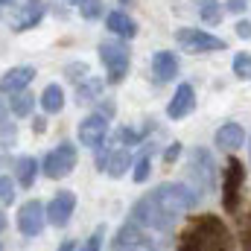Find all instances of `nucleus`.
<instances>
[{
    "label": "nucleus",
    "mask_w": 251,
    "mask_h": 251,
    "mask_svg": "<svg viewBox=\"0 0 251 251\" xmlns=\"http://www.w3.org/2000/svg\"><path fill=\"white\" fill-rule=\"evenodd\" d=\"M100 94H102V79L88 76V79H82L76 85V102H94Z\"/></svg>",
    "instance_id": "21"
},
{
    "label": "nucleus",
    "mask_w": 251,
    "mask_h": 251,
    "mask_svg": "<svg viewBox=\"0 0 251 251\" xmlns=\"http://www.w3.org/2000/svg\"><path fill=\"white\" fill-rule=\"evenodd\" d=\"M76 167V146L73 143H59L53 152H47L44 164H41V173L47 178H64L70 176Z\"/></svg>",
    "instance_id": "4"
},
{
    "label": "nucleus",
    "mask_w": 251,
    "mask_h": 251,
    "mask_svg": "<svg viewBox=\"0 0 251 251\" xmlns=\"http://www.w3.org/2000/svg\"><path fill=\"white\" fill-rule=\"evenodd\" d=\"M149 196L155 199V204H158L170 219H178L181 213L193 210L196 201H199L196 190L187 187V184H161L158 190H152Z\"/></svg>",
    "instance_id": "1"
},
{
    "label": "nucleus",
    "mask_w": 251,
    "mask_h": 251,
    "mask_svg": "<svg viewBox=\"0 0 251 251\" xmlns=\"http://www.w3.org/2000/svg\"><path fill=\"white\" fill-rule=\"evenodd\" d=\"M70 3H82V0H70Z\"/></svg>",
    "instance_id": "40"
},
{
    "label": "nucleus",
    "mask_w": 251,
    "mask_h": 251,
    "mask_svg": "<svg viewBox=\"0 0 251 251\" xmlns=\"http://www.w3.org/2000/svg\"><path fill=\"white\" fill-rule=\"evenodd\" d=\"M3 228H6V216L0 213V231H3Z\"/></svg>",
    "instance_id": "37"
},
{
    "label": "nucleus",
    "mask_w": 251,
    "mask_h": 251,
    "mask_svg": "<svg viewBox=\"0 0 251 251\" xmlns=\"http://www.w3.org/2000/svg\"><path fill=\"white\" fill-rule=\"evenodd\" d=\"M120 3H134V0H120Z\"/></svg>",
    "instance_id": "39"
},
{
    "label": "nucleus",
    "mask_w": 251,
    "mask_h": 251,
    "mask_svg": "<svg viewBox=\"0 0 251 251\" xmlns=\"http://www.w3.org/2000/svg\"><path fill=\"white\" fill-rule=\"evenodd\" d=\"M114 251H158V249L137 222H126L114 237Z\"/></svg>",
    "instance_id": "5"
},
{
    "label": "nucleus",
    "mask_w": 251,
    "mask_h": 251,
    "mask_svg": "<svg viewBox=\"0 0 251 251\" xmlns=\"http://www.w3.org/2000/svg\"><path fill=\"white\" fill-rule=\"evenodd\" d=\"M0 114H3V108H0Z\"/></svg>",
    "instance_id": "41"
},
{
    "label": "nucleus",
    "mask_w": 251,
    "mask_h": 251,
    "mask_svg": "<svg viewBox=\"0 0 251 251\" xmlns=\"http://www.w3.org/2000/svg\"><path fill=\"white\" fill-rule=\"evenodd\" d=\"M149 170H152V161H149V155H146V158H140V161L134 164V181H137V184L146 181V178H149Z\"/></svg>",
    "instance_id": "27"
},
{
    "label": "nucleus",
    "mask_w": 251,
    "mask_h": 251,
    "mask_svg": "<svg viewBox=\"0 0 251 251\" xmlns=\"http://www.w3.org/2000/svg\"><path fill=\"white\" fill-rule=\"evenodd\" d=\"M41 108H44L47 114H59L64 108V91L59 85H47V88H44V94H41Z\"/></svg>",
    "instance_id": "19"
},
{
    "label": "nucleus",
    "mask_w": 251,
    "mask_h": 251,
    "mask_svg": "<svg viewBox=\"0 0 251 251\" xmlns=\"http://www.w3.org/2000/svg\"><path fill=\"white\" fill-rule=\"evenodd\" d=\"M234 73L243 79V76H251V56L249 53H237L234 56Z\"/></svg>",
    "instance_id": "26"
},
{
    "label": "nucleus",
    "mask_w": 251,
    "mask_h": 251,
    "mask_svg": "<svg viewBox=\"0 0 251 251\" xmlns=\"http://www.w3.org/2000/svg\"><path fill=\"white\" fill-rule=\"evenodd\" d=\"M243 249L251 251V213L246 216V225H243Z\"/></svg>",
    "instance_id": "33"
},
{
    "label": "nucleus",
    "mask_w": 251,
    "mask_h": 251,
    "mask_svg": "<svg viewBox=\"0 0 251 251\" xmlns=\"http://www.w3.org/2000/svg\"><path fill=\"white\" fill-rule=\"evenodd\" d=\"M199 15H201V21H207V24L219 21V18H222L219 0H199Z\"/></svg>",
    "instance_id": "24"
},
{
    "label": "nucleus",
    "mask_w": 251,
    "mask_h": 251,
    "mask_svg": "<svg viewBox=\"0 0 251 251\" xmlns=\"http://www.w3.org/2000/svg\"><path fill=\"white\" fill-rule=\"evenodd\" d=\"M193 105H196V91H193V85L181 82V85L176 88L170 105H167V117H170V120H181V117H187L190 111H193Z\"/></svg>",
    "instance_id": "14"
},
{
    "label": "nucleus",
    "mask_w": 251,
    "mask_h": 251,
    "mask_svg": "<svg viewBox=\"0 0 251 251\" xmlns=\"http://www.w3.org/2000/svg\"><path fill=\"white\" fill-rule=\"evenodd\" d=\"M249 146H251V143H249Z\"/></svg>",
    "instance_id": "42"
},
{
    "label": "nucleus",
    "mask_w": 251,
    "mask_h": 251,
    "mask_svg": "<svg viewBox=\"0 0 251 251\" xmlns=\"http://www.w3.org/2000/svg\"><path fill=\"white\" fill-rule=\"evenodd\" d=\"M234 29H237V35H240V38H251V24H249V21H237V26H234Z\"/></svg>",
    "instance_id": "35"
},
{
    "label": "nucleus",
    "mask_w": 251,
    "mask_h": 251,
    "mask_svg": "<svg viewBox=\"0 0 251 251\" xmlns=\"http://www.w3.org/2000/svg\"><path fill=\"white\" fill-rule=\"evenodd\" d=\"M79 12H82L85 21H94V18L102 15V0H82L79 3Z\"/></svg>",
    "instance_id": "25"
},
{
    "label": "nucleus",
    "mask_w": 251,
    "mask_h": 251,
    "mask_svg": "<svg viewBox=\"0 0 251 251\" xmlns=\"http://www.w3.org/2000/svg\"><path fill=\"white\" fill-rule=\"evenodd\" d=\"M225 249H228V231L216 219H201L184 237V251H225Z\"/></svg>",
    "instance_id": "2"
},
{
    "label": "nucleus",
    "mask_w": 251,
    "mask_h": 251,
    "mask_svg": "<svg viewBox=\"0 0 251 251\" xmlns=\"http://www.w3.org/2000/svg\"><path fill=\"white\" fill-rule=\"evenodd\" d=\"M15 137H18V128H15L12 123L0 126V143H3V146H12V143H15Z\"/></svg>",
    "instance_id": "29"
},
{
    "label": "nucleus",
    "mask_w": 251,
    "mask_h": 251,
    "mask_svg": "<svg viewBox=\"0 0 251 251\" xmlns=\"http://www.w3.org/2000/svg\"><path fill=\"white\" fill-rule=\"evenodd\" d=\"M105 26L114 32V35H120V38H134L137 35V24L126 15V12H108V18H105Z\"/></svg>",
    "instance_id": "18"
},
{
    "label": "nucleus",
    "mask_w": 251,
    "mask_h": 251,
    "mask_svg": "<svg viewBox=\"0 0 251 251\" xmlns=\"http://www.w3.org/2000/svg\"><path fill=\"white\" fill-rule=\"evenodd\" d=\"M105 134H108V120L102 114H91L79 123V140L85 146H100L105 140Z\"/></svg>",
    "instance_id": "15"
},
{
    "label": "nucleus",
    "mask_w": 251,
    "mask_h": 251,
    "mask_svg": "<svg viewBox=\"0 0 251 251\" xmlns=\"http://www.w3.org/2000/svg\"><path fill=\"white\" fill-rule=\"evenodd\" d=\"M47 222V207L38 201V199H29L21 210H18V228L24 237H38L41 228Z\"/></svg>",
    "instance_id": "8"
},
{
    "label": "nucleus",
    "mask_w": 251,
    "mask_h": 251,
    "mask_svg": "<svg viewBox=\"0 0 251 251\" xmlns=\"http://www.w3.org/2000/svg\"><path fill=\"white\" fill-rule=\"evenodd\" d=\"M12 114H18V117L32 114V94H26V91L15 94V97H12Z\"/></svg>",
    "instance_id": "23"
},
{
    "label": "nucleus",
    "mask_w": 251,
    "mask_h": 251,
    "mask_svg": "<svg viewBox=\"0 0 251 251\" xmlns=\"http://www.w3.org/2000/svg\"><path fill=\"white\" fill-rule=\"evenodd\" d=\"M44 12H47V3H44V0H29V3H24V6L15 12V18H12V29H15V32H24V29L38 26L41 18H44Z\"/></svg>",
    "instance_id": "13"
},
{
    "label": "nucleus",
    "mask_w": 251,
    "mask_h": 251,
    "mask_svg": "<svg viewBox=\"0 0 251 251\" xmlns=\"http://www.w3.org/2000/svg\"><path fill=\"white\" fill-rule=\"evenodd\" d=\"M38 161L35 158H21V164H18V181H21V187H32V181H35V176H38Z\"/></svg>",
    "instance_id": "22"
},
{
    "label": "nucleus",
    "mask_w": 251,
    "mask_h": 251,
    "mask_svg": "<svg viewBox=\"0 0 251 251\" xmlns=\"http://www.w3.org/2000/svg\"><path fill=\"white\" fill-rule=\"evenodd\" d=\"M131 167V155L126 152V149H117V152H111L108 155V164H105V173L111 176V178H123L126 170Z\"/></svg>",
    "instance_id": "20"
},
{
    "label": "nucleus",
    "mask_w": 251,
    "mask_h": 251,
    "mask_svg": "<svg viewBox=\"0 0 251 251\" xmlns=\"http://www.w3.org/2000/svg\"><path fill=\"white\" fill-rule=\"evenodd\" d=\"M59 251H76V243H62V249Z\"/></svg>",
    "instance_id": "36"
},
{
    "label": "nucleus",
    "mask_w": 251,
    "mask_h": 251,
    "mask_svg": "<svg viewBox=\"0 0 251 251\" xmlns=\"http://www.w3.org/2000/svg\"><path fill=\"white\" fill-rule=\"evenodd\" d=\"M152 73H155L161 82L176 79V76H178V59H176V53H170V50L155 53V56H152Z\"/></svg>",
    "instance_id": "16"
},
{
    "label": "nucleus",
    "mask_w": 251,
    "mask_h": 251,
    "mask_svg": "<svg viewBox=\"0 0 251 251\" xmlns=\"http://www.w3.org/2000/svg\"><path fill=\"white\" fill-rule=\"evenodd\" d=\"M243 164L237 158L228 161V170H225V193H222V201H225V210H237V196H240V187H243Z\"/></svg>",
    "instance_id": "12"
},
{
    "label": "nucleus",
    "mask_w": 251,
    "mask_h": 251,
    "mask_svg": "<svg viewBox=\"0 0 251 251\" xmlns=\"http://www.w3.org/2000/svg\"><path fill=\"white\" fill-rule=\"evenodd\" d=\"M15 199V181L9 176H0V201H12Z\"/></svg>",
    "instance_id": "28"
},
{
    "label": "nucleus",
    "mask_w": 251,
    "mask_h": 251,
    "mask_svg": "<svg viewBox=\"0 0 251 251\" xmlns=\"http://www.w3.org/2000/svg\"><path fill=\"white\" fill-rule=\"evenodd\" d=\"M117 137L123 140L126 146H134V143H137V131H134V128H120V134H117Z\"/></svg>",
    "instance_id": "32"
},
{
    "label": "nucleus",
    "mask_w": 251,
    "mask_h": 251,
    "mask_svg": "<svg viewBox=\"0 0 251 251\" xmlns=\"http://www.w3.org/2000/svg\"><path fill=\"white\" fill-rule=\"evenodd\" d=\"M190 178H193L196 187L213 190L216 167H213V158H210L207 149H193V155H190Z\"/></svg>",
    "instance_id": "7"
},
{
    "label": "nucleus",
    "mask_w": 251,
    "mask_h": 251,
    "mask_svg": "<svg viewBox=\"0 0 251 251\" xmlns=\"http://www.w3.org/2000/svg\"><path fill=\"white\" fill-rule=\"evenodd\" d=\"M102 249V228H97L91 237H88V243L82 246V251H100Z\"/></svg>",
    "instance_id": "30"
},
{
    "label": "nucleus",
    "mask_w": 251,
    "mask_h": 251,
    "mask_svg": "<svg viewBox=\"0 0 251 251\" xmlns=\"http://www.w3.org/2000/svg\"><path fill=\"white\" fill-rule=\"evenodd\" d=\"M131 222L146 225V228H158V231H170L176 219H170V216L155 204L152 196H143V199H137L134 207H131Z\"/></svg>",
    "instance_id": "3"
},
{
    "label": "nucleus",
    "mask_w": 251,
    "mask_h": 251,
    "mask_svg": "<svg viewBox=\"0 0 251 251\" xmlns=\"http://www.w3.org/2000/svg\"><path fill=\"white\" fill-rule=\"evenodd\" d=\"M9 3H12V0H0V6H9Z\"/></svg>",
    "instance_id": "38"
},
{
    "label": "nucleus",
    "mask_w": 251,
    "mask_h": 251,
    "mask_svg": "<svg viewBox=\"0 0 251 251\" xmlns=\"http://www.w3.org/2000/svg\"><path fill=\"white\" fill-rule=\"evenodd\" d=\"M67 76L70 79H76V82H82V79H88V64L79 62V64H70L67 67Z\"/></svg>",
    "instance_id": "31"
},
{
    "label": "nucleus",
    "mask_w": 251,
    "mask_h": 251,
    "mask_svg": "<svg viewBox=\"0 0 251 251\" xmlns=\"http://www.w3.org/2000/svg\"><path fill=\"white\" fill-rule=\"evenodd\" d=\"M243 140H246V131H243V126L240 123H225V126L216 128V143H219L222 149H228V152L240 149Z\"/></svg>",
    "instance_id": "17"
},
{
    "label": "nucleus",
    "mask_w": 251,
    "mask_h": 251,
    "mask_svg": "<svg viewBox=\"0 0 251 251\" xmlns=\"http://www.w3.org/2000/svg\"><path fill=\"white\" fill-rule=\"evenodd\" d=\"M32 79H35V67H29V64L12 67L9 73H3V76H0V94H6V97H15V94L26 91V85H29Z\"/></svg>",
    "instance_id": "11"
},
{
    "label": "nucleus",
    "mask_w": 251,
    "mask_h": 251,
    "mask_svg": "<svg viewBox=\"0 0 251 251\" xmlns=\"http://www.w3.org/2000/svg\"><path fill=\"white\" fill-rule=\"evenodd\" d=\"M73 207H76V196L70 190H62L53 196V201L47 204V222L56 225V228H64L73 216Z\"/></svg>",
    "instance_id": "10"
},
{
    "label": "nucleus",
    "mask_w": 251,
    "mask_h": 251,
    "mask_svg": "<svg viewBox=\"0 0 251 251\" xmlns=\"http://www.w3.org/2000/svg\"><path fill=\"white\" fill-rule=\"evenodd\" d=\"M178 44L190 50V53H216V50H225V41L204 32V29H178L176 32Z\"/></svg>",
    "instance_id": "6"
},
{
    "label": "nucleus",
    "mask_w": 251,
    "mask_h": 251,
    "mask_svg": "<svg viewBox=\"0 0 251 251\" xmlns=\"http://www.w3.org/2000/svg\"><path fill=\"white\" fill-rule=\"evenodd\" d=\"M178 155H181V143H173V146H170V149L164 152V161H167V164H173V161H176Z\"/></svg>",
    "instance_id": "34"
},
{
    "label": "nucleus",
    "mask_w": 251,
    "mask_h": 251,
    "mask_svg": "<svg viewBox=\"0 0 251 251\" xmlns=\"http://www.w3.org/2000/svg\"><path fill=\"white\" fill-rule=\"evenodd\" d=\"M100 59L108 67V79L111 82H120L128 70V50L123 44H114V41H102L100 44Z\"/></svg>",
    "instance_id": "9"
}]
</instances>
